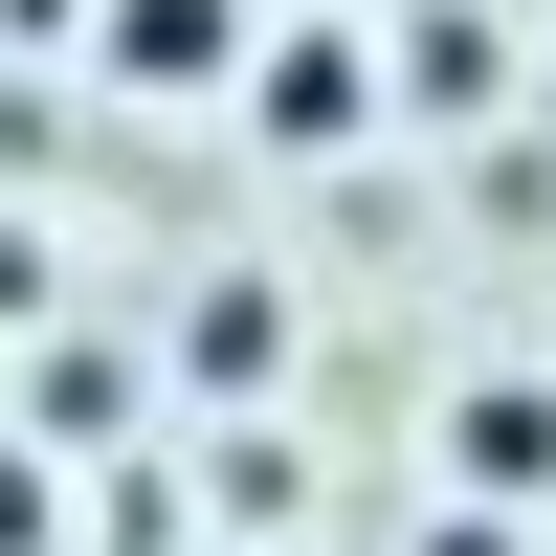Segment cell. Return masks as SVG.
Segmentation results:
<instances>
[{
    "instance_id": "6da1fadb",
    "label": "cell",
    "mask_w": 556,
    "mask_h": 556,
    "mask_svg": "<svg viewBox=\"0 0 556 556\" xmlns=\"http://www.w3.org/2000/svg\"><path fill=\"white\" fill-rule=\"evenodd\" d=\"M445 468H468L490 513H534V490H556V379H468V401H445Z\"/></svg>"
},
{
    "instance_id": "3957f363",
    "label": "cell",
    "mask_w": 556,
    "mask_h": 556,
    "mask_svg": "<svg viewBox=\"0 0 556 556\" xmlns=\"http://www.w3.org/2000/svg\"><path fill=\"white\" fill-rule=\"evenodd\" d=\"M267 134H379V89H356V45H290V67H267Z\"/></svg>"
},
{
    "instance_id": "7a4b0ae2",
    "label": "cell",
    "mask_w": 556,
    "mask_h": 556,
    "mask_svg": "<svg viewBox=\"0 0 556 556\" xmlns=\"http://www.w3.org/2000/svg\"><path fill=\"white\" fill-rule=\"evenodd\" d=\"M112 67L134 89H223L245 67V0H112Z\"/></svg>"
}]
</instances>
